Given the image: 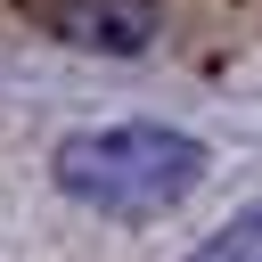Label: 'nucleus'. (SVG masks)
Wrapping results in <instances>:
<instances>
[{"mask_svg": "<svg viewBox=\"0 0 262 262\" xmlns=\"http://www.w3.org/2000/svg\"><path fill=\"white\" fill-rule=\"evenodd\" d=\"M49 33L66 49H90V57H139L164 33V0H57Z\"/></svg>", "mask_w": 262, "mask_h": 262, "instance_id": "nucleus-2", "label": "nucleus"}, {"mask_svg": "<svg viewBox=\"0 0 262 262\" xmlns=\"http://www.w3.org/2000/svg\"><path fill=\"white\" fill-rule=\"evenodd\" d=\"M188 262H262V205H246V213H229Z\"/></svg>", "mask_w": 262, "mask_h": 262, "instance_id": "nucleus-3", "label": "nucleus"}, {"mask_svg": "<svg viewBox=\"0 0 262 262\" xmlns=\"http://www.w3.org/2000/svg\"><path fill=\"white\" fill-rule=\"evenodd\" d=\"M57 188L106 221H156L205 180V147L172 123H90L66 131L49 156Z\"/></svg>", "mask_w": 262, "mask_h": 262, "instance_id": "nucleus-1", "label": "nucleus"}]
</instances>
